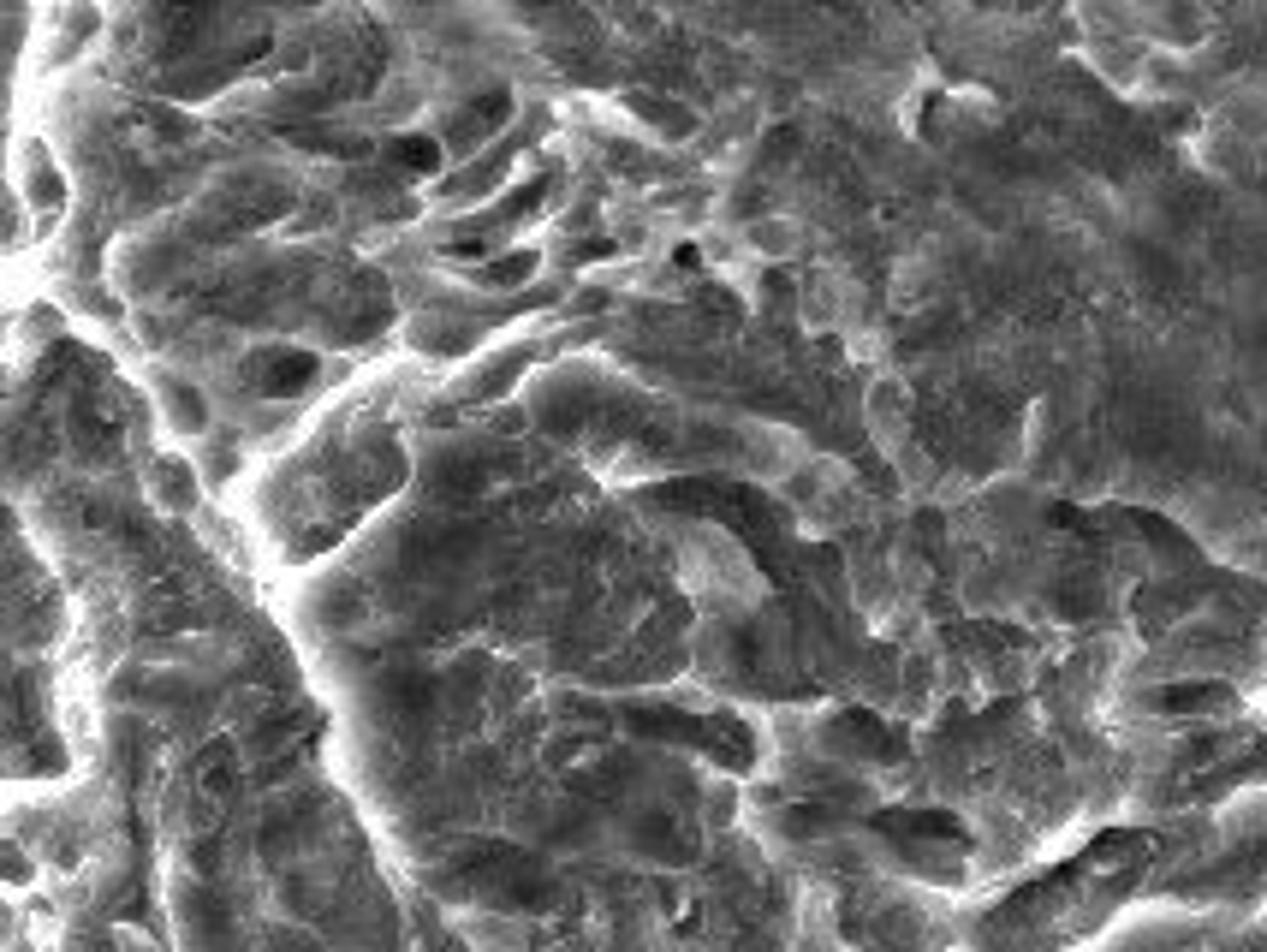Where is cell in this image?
I'll use <instances>...</instances> for the list:
<instances>
[{
    "label": "cell",
    "instance_id": "obj_1",
    "mask_svg": "<svg viewBox=\"0 0 1267 952\" xmlns=\"http://www.w3.org/2000/svg\"><path fill=\"white\" fill-rule=\"evenodd\" d=\"M244 376L257 381L262 394H298V387H310V376H316V358H310V351L268 346V351H257V358L244 363Z\"/></svg>",
    "mask_w": 1267,
    "mask_h": 952
},
{
    "label": "cell",
    "instance_id": "obj_2",
    "mask_svg": "<svg viewBox=\"0 0 1267 952\" xmlns=\"http://www.w3.org/2000/svg\"><path fill=\"white\" fill-rule=\"evenodd\" d=\"M536 274V250H513V257H500L494 269H483V287H518Z\"/></svg>",
    "mask_w": 1267,
    "mask_h": 952
},
{
    "label": "cell",
    "instance_id": "obj_3",
    "mask_svg": "<svg viewBox=\"0 0 1267 952\" xmlns=\"http://www.w3.org/2000/svg\"><path fill=\"white\" fill-rule=\"evenodd\" d=\"M393 161L411 167V173H435V167H440V150L429 143V137H399V143H393Z\"/></svg>",
    "mask_w": 1267,
    "mask_h": 952
}]
</instances>
